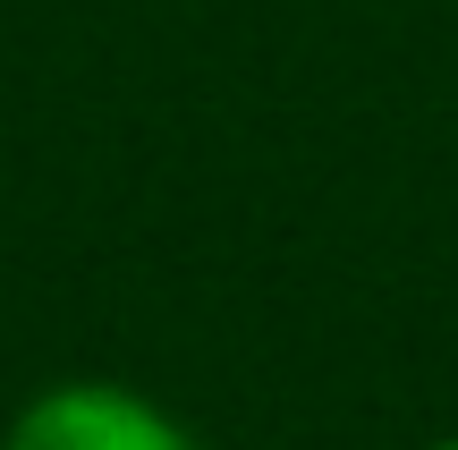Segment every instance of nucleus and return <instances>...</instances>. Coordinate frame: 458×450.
<instances>
[{"label":"nucleus","mask_w":458,"mask_h":450,"mask_svg":"<svg viewBox=\"0 0 458 450\" xmlns=\"http://www.w3.org/2000/svg\"><path fill=\"white\" fill-rule=\"evenodd\" d=\"M0 450H204V442L187 434L162 400H145V391H128V383H94V374H85V383L34 391V400L9 417Z\"/></svg>","instance_id":"f257e3e1"},{"label":"nucleus","mask_w":458,"mask_h":450,"mask_svg":"<svg viewBox=\"0 0 458 450\" xmlns=\"http://www.w3.org/2000/svg\"><path fill=\"white\" fill-rule=\"evenodd\" d=\"M425 450H458V434H442V442H425Z\"/></svg>","instance_id":"f03ea898"}]
</instances>
